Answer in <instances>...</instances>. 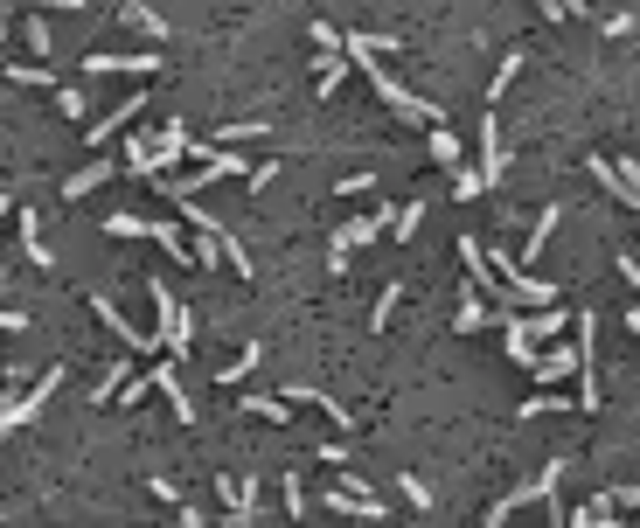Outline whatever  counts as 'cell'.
Segmentation results:
<instances>
[{
	"mask_svg": "<svg viewBox=\"0 0 640 528\" xmlns=\"http://www.w3.org/2000/svg\"><path fill=\"white\" fill-rule=\"evenodd\" d=\"M425 153H432V167H446V174L467 167V146L453 139V126H432V146H425Z\"/></svg>",
	"mask_w": 640,
	"mask_h": 528,
	"instance_id": "cell-12",
	"label": "cell"
},
{
	"mask_svg": "<svg viewBox=\"0 0 640 528\" xmlns=\"http://www.w3.org/2000/svg\"><path fill=\"white\" fill-rule=\"evenodd\" d=\"M28 327V313H14V306H0V334H21Z\"/></svg>",
	"mask_w": 640,
	"mask_h": 528,
	"instance_id": "cell-34",
	"label": "cell"
},
{
	"mask_svg": "<svg viewBox=\"0 0 640 528\" xmlns=\"http://www.w3.org/2000/svg\"><path fill=\"white\" fill-rule=\"evenodd\" d=\"M480 188H487V181H480V167H460V174H453V195H460V202H474Z\"/></svg>",
	"mask_w": 640,
	"mask_h": 528,
	"instance_id": "cell-27",
	"label": "cell"
},
{
	"mask_svg": "<svg viewBox=\"0 0 640 528\" xmlns=\"http://www.w3.org/2000/svg\"><path fill=\"white\" fill-rule=\"evenodd\" d=\"M244 410H251V417H265V424H286V417H293V403H286V396H244Z\"/></svg>",
	"mask_w": 640,
	"mask_h": 528,
	"instance_id": "cell-21",
	"label": "cell"
},
{
	"mask_svg": "<svg viewBox=\"0 0 640 528\" xmlns=\"http://www.w3.org/2000/svg\"><path fill=\"white\" fill-rule=\"evenodd\" d=\"M21 251H28V264L56 271V258H49V244H42V230H35V209H21Z\"/></svg>",
	"mask_w": 640,
	"mask_h": 528,
	"instance_id": "cell-17",
	"label": "cell"
},
{
	"mask_svg": "<svg viewBox=\"0 0 640 528\" xmlns=\"http://www.w3.org/2000/svg\"><path fill=\"white\" fill-rule=\"evenodd\" d=\"M0 292H7V271H0Z\"/></svg>",
	"mask_w": 640,
	"mask_h": 528,
	"instance_id": "cell-42",
	"label": "cell"
},
{
	"mask_svg": "<svg viewBox=\"0 0 640 528\" xmlns=\"http://www.w3.org/2000/svg\"><path fill=\"white\" fill-rule=\"evenodd\" d=\"M119 21H126V28H140V35H154V42H167V21H160L147 0H126V7H119Z\"/></svg>",
	"mask_w": 640,
	"mask_h": 528,
	"instance_id": "cell-16",
	"label": "cell"
},
{
	"mask_svg": "<svg viewBox=\"0 0 640 528\" xmlns=\"http://www.w3.org/2000/svg\"><path fill=\"white\" fill-rule=\"evenodd\" d=\"M286 403H320V410L334 417V431H355V417H348V410H341L327 390H314V383H286Z\"/></svg>",
	"mask_w": 640,
	"mask_h": 528,
	"instance_id": "cell-11",
	"label": "cell"
},
{
	"mask_svg": "<svg viewBox=\"0 0 640 528\" xmlns=\"http://www.w3.org/2000/svg\"><path fill=\"white\" fill-rule=\"evenodd\" d=\"M147 494H154V501H167V508H181V487H174V480H147Z\"/></svg>",
	"mask_w": 640,
	"mask_h": 528,
	"instance_id": "cell-32",
	"label": "cell"
},
{
	"mask_svg": "<svg viewBox=\"0 0 640 528\" xmlns=\"http://www.w3.org/2000/svg\"><path fill=\"white\" fill-rule=\"evenodd\" d=\"M286 515H293V522H300V515H307V487H300V473H293V480H286Z\"/></svg>",
	"mask_w": 640,
	"mask_h": 528,
	"instance_id": "cell-29",
	"label": "cell"
},
{
	"mask_svg": "<svg viewBox=\"0 0 640 528\" xmlns=\"http://www.w3.org/2000/svg\"><path fill=\"white\" fill-rule=\"evenodd\" d=\"M181 528H202V515H195V508H181Z\"/></svg>",
	"mask_w": 640,
	"mask_h": 528,
	"instance_id": "cell-38",
	"label": "cell"
},
{
	"mask_svg": "<svg viewBox=\"0 0 640 528\" xmlns=\"http://www.w3.org/2000/svg\"><path fill=\"white\" fill-rule=\"evenodd\" d=\"M258 355H265V348H258V341H244V355H237V362H223V369H216V383H223V390H237V383L258 369Z\"/></svg>",
	"mask_w": 640,
	"mask_h": 528,
	"instance_id": "cell-18",
	"label": "cell"
},
{
	"mask_svg": "<svg viewBox=\"0 0 640 528\" xmlns=\"http://www.w3.org/2000/svg\"><path fill=\"white\" fill-rule=\"evenodd\" d=\"M7 209H14V202H7V195H0V223H7Z\"/></svg>",
	"mask_w": 640,
	"mask_h": 528,
	"instance_id": "cell-41",
	"label": "cell"
},
{
	"mask_svg": "<svg viewBox=\"0 0 640 528\" xmlns=\"http://www.w3.org/2000/svg\"><path fill=\"white\" fill-rule=\"evenodd\" d=\"M508 174V153H501V119L487 112L480 119V181H501Z\"/></svg>",
	"mask_w": 640,
	"mask_h": 528,
	"instance_id": "cell-7",
	"label": "cell"
},
{
	"mask_svg": "<svg viewBox=\"0 0 640 528\" xmlns=\"http://www.w3.org/2000/svg\"><path fill=\"white\" fill-rule=\"evenodd\" d=\"M56 383H63V369H42L28 396H21V390H7V403H0V438H14L21 424H35V417H42V403L56 396Z\"/></svg>",
	"mask_w": 640,
	"mask_h": 528,
	"instance_id": "cell-1",
	"label": "cell"
},
{
	"mask_svg": "<svg viewBox=\"0 0 640 528\" xmlns=\"http://www.w3.org/2000/svg\"><path fill=\"white\" fill-rule=\"evenodd\" d=\"M56 112H63V119H84V112H91V98H84L77 84H63V91H56Z\"/></svg>",
	"mask_w": 640,
	"mask_h": 528,
	"instance_id": "cell-24",
	"label": "cell"
},
{
	"mask_svg": "<svg viewBox=\"0 0 640 528\" xmlns=\"http://www.w3.org/2000/svg\"><path fill=\"white\" fill-rule=\"evenodd\" d=\"M154 313H160V348H167V355L181 362V355L195 348V327H188V306H181V299H174V292H167L160 278H154Z\"/></svg>",
	"mask_w": 640,
	"mask_h": 528,
	"instance_id": "cell-2",
	"label": "cell"
},
{
	"mask_svg": "<svg viewBox=\"0 0 640 528\" xmlns=\"http://www.w3.org/2000/svg\"><path fill=\"white\" fill-rule=\"evenodd\" d=\"M397 487H404V501H411V508H432V487H425V480H411V473H404Z\"/></svg>",
	"mask_w": 640,
	"mask_h": 528,
	"instance_id": "cell-30",
	"label": "cell"
},
{
	"mask_svg": "<svg viewBox=\"0 0 640 528\" xmlns=\"http://www.w3.org/2000/svg\"><path fill=\"white\" fill-rule=\"evenodd\" d=\"M84 70H91V77H154L160 56H154V49H140V56H112V49H98V56H84Z\"/></svg>",
	"mask_w": 640,
	"mask_h": 528,
	"instance_id": "cell-4",
	"label": "cell"
},
{
	"mask_svg": "<svg viewBox=\"0 0 640 528\" xmlns=\"http://www.w3.org/2000/svg\"><path fill=\"white\" fill-rule=\"evenodd\" d=\"M571 320H578V313H564V306H529V313H515V327H522L529 341H557Z\"/></svg>",
	"mask_w": 640,
	"mask_h": 528,
	"instance_id": "cell-6",
	"label": "cell"
},
{
	"mask_svg": "<svg viewBox=\"0 0 640 528\" xmlns=\"http://www.w3.org/2000/svg\"><path fill=\"white\" fill-rule=\"evenodd\" d=\"M397 299H404V285H383V292H376V313H369V327H390V313H397Z\"/></svg>",
	"mask_w": 640,
	"mask_h": 528,
	"instance_id": "cell-25",
	"label": "cell"
},
{
	"mask_svg": "<svg viewBox=\"0 0 640 528\" xmlns=\"http://www.w3.org/2000/svg\"><path fill=\"white\" fill-rule=\"evenodd\" d=\"M140 105H147V98H119V105H112V112H105L98 126L84 132V139H91V146H105V139H112L119 126H133V119H140Z\"/></svg>",
	"mask_w": 640,
	"mask_h": 528,
	"instance_id": "cell-13",
	"label": "cell"
},
{
	"mask_svg": "<svg viewBox=\"0 0 640 528\" xmlns=\"http://www.w3.org/2000/svg\"><path fill=\"white\" fill-rule=\"evenodd\" d=\"M620 278H627V285L640 292V258H627V251H620Z\"/></svg>",
	"mask_w": 640,
	"mask_h": 528,
	"instance_id": "cell-35",
	"label": "cell"
},
{
	"mask_svg": "<svg viewBox=\"0 0 640 528\" xmlns=\"http://www.w3.org/2000/svg\"><path fill=\"white\" fill-rule=\"evenodd\" d=\"M21 7H84V0H21Z\"/></svg>",
	"mask_w": 640,
	"mask_h": 528,
	"instance_id": "cell-37",
	"label": "cell"
},
{
	"mask_svg": "<svg viewBox=\"0 0 640 528\" xmlns=\"http://www.w3.org/2000/svg\"><path fill=\"white\" fill-rule=\"evenodd\" d=\"M21 42H28L35 56H56V35H49V21H42V14H28V21H21Z\"/></svg>",
	"mask_w": 640,
	"mask_h": 528,
	"instance_id": "cell-20",
	"label": "cell"
},
{
	"mask_svg": "<svg viewBox=\"0 0 640 528\" xmlns=\"http://www.w3.org/2000/svg\"><path fill=\"white\" fill-rule=\"evenodd\" d=\"M536 7H543L550 21H557V14H585V0H536Z\"/></svg>",
	"mask_w": 640,
	"mask_h": 528,
	"instance_id": "cell-33",
	"label": "cell"
},
{
	"mask_svg": "<svg viewBox=\"0 0 640 528\" xmlns=\"http://www.w3.org/2000/svg\"><path fill=\"white\" fill-rule=\"evenodd\" d=\"M627 334H640V306H634V313H627Z\"/></svg>",
	"mask_w": 640,
	"mask_h": 528,
	"instance_id": "cell-39",
	"label": "cell"
},
{
	"mask_svg": "<svg viewBox=\"0 0 640 528\" xmlns=\"http://www.w3.org/2000/svg\"><path fill=\"white\" fill-rule=\"evenodd\" d=\"M0 42H7V0H0Z\"/></svg>",
	"mask_w": 640,
	"mask_h": 528,
	"instance_id": "cell-40",
	"label": "cell"
},
{
	"mask_svg": "<svg viewBox=\"0 0 640 528\" xmlns=\"http://www.w3.org/2000/svg\"><path fill=\"white\" fill-rule=\"evenodd\" d=\"M126 383H133V362H112V369L98 376V390H91V396H98V403H112V396L126 390Z\"/></svg>",
	"mask_w": 640,
	"mask_h": 528,
	"instance_id": "cell-22",
	"label": "cell"
},
{
	"mask_svg": "<svg viewBox=\"0 0 640 528\" xmlns=\"http://www.w3.org/2000/svg\"><path fill=\"white\" fill-rule=\"evenodd\" d=\"M91 313H98V320H105V327H112V334H119V341L133 348V355H147V348L160 341V334H140V327H133V320H126V313H119V306H112L105 292H91Z\"/></svg>",
	"mask_w": 640,
	"mask_h": 528,
	"instance_id": "cell-5",
	"label": "cell"
},
{
	"mask_svg": "<svg viewBox=\"0 0 640 528\" xmlns=\"http://www.w3.org/2000/svg\"><path fill=\"white\" fill-rule=\"evenodd\" d=\"M564 528H599V508H578V515H571Z\"/></svg>",
	"mask_w": 640,
	"mask_h": 528,
	"instance_id": "cell-36",
	"label": "cell"
},
{
	"mask_svg": "<svg viewBox=\"0 0 640 528\" xmlns=\"http://www.w3.org/2000/svg\"><path fill=\"white\" fill-rule=\"evenodd\" d=\"M112 174H119V160H91V167H77V174L63 181V202H84V195H91V188H105Z\"/></svg>",
	"mask_w": 640,
	"mask_h": 528,
	"instance_id": "cell-8",
	"label": "cell"
},
{
	"mask_svg": "<svg viewBox=\"0 0 640 528\" xmlns=\"http://www.w3.org/2000/svg\"><path fill=\"white\" fill-rule=\"evenodd\" d=\"M105 237H154L147 216H105Z\"/></svg>",
	"mask_w": 640,
	"mask_h": 528,
	"instance_id": "cell-23",
	"label": "cell"
},
{
	"mask_svg": "<svg viewBox=\"0 0 640 528\" xmlns=\"http://www.w3.org/2000/svg\"><path fill=\"white\" fill-rule=\"evenodd\" d=\"M550 410H564V396L543 390V396H529V403H522V417H550Z\"/></svg>",
	"mask_w": 640,
	"mask_h": 528,
	"instance_id": "cell-31",
	"label": "cell"
},
{
	"mask_svg": "<svg viewBox=\"0 0 640 528\" xmlns=\"http://www.w3.org/2000/svg\"><path fill=\"white\" fill-rule=\"evenodd\" d=\"M515 70H522V49H515V56H508V63H501V70H494V84H487V98H501V91H508V84H515Z\"/></svg>",
	"mask_w": 640,
	"mask_h": 528,
	"instance_id": "cell-28",
	"label": "cell"
},
{
	"mask_svg": "<svg viewBox=\"0 0 640 528\" xmlns=\"http://www.w3.org/2000/svg\"><path fill=\"white\" fill-rule=\"evenodd\" d=\"M418 223H425V202H404V209H397V223H390V230H397V237H418Z\"/></svg>",
	"mask_w": 640,
	"mask_h": 528,
	"instance_id": "cell-26",
	"label": "cell"
},
{
	"mask_svg": "<svg viewBox=\"0 0 640 528\" xmlns=\"http://www.w3.org/2000/svg\"><path fill=\"white\" fill-rule=\"evenodd\" d=\"M557 216H564V209H557V202H550V209H543V216H536V230H529V244H522V258H515V264H536V258H543V244H550V237H557Z\"/></svg>",
	"mask_w": 640,
	"mask_h": 528,
	"instance_id": "cell-15",
	"label": "cell"
},
{
	"mask_svg": "<svg viewBox=\"0 0 640 528\" xmlns=\"http://www.w3.org/2000/svg\"><path fill=\"white\" fill-rule=\"evenodd\" d=\"M557 480H564V459H550V466H543V473H536L529 487H515V494H501V501L487 508V528H501V522H508V515H515V508H522V501H550V494H557Z\"/></svg>",
	"mask_w": 640,
	"mask_h": 528,
	"instance_id": "cell-3",
	"label": "cell"
},
{
	"mask_svg": "<svg viewBox=\"0 0 640 528\" xmlns=\"http://www.w3.org/2000/svg\"><path fill=\"white\" fill-rule=\"evenodd\" d=\"M494 320H501V313H487V299L467 292V299H460V313H453V334H480V327H494Z\"/></svg>",
	"mask_w": 640,
	"mask_h": 528,
	"instance_id": "cell-14",
	"label": "cell"
},
{
	"mask_svg": "<svg viewBox=\"0 0 640 528\" xmlns=\"http://www.w3.org/2000/svg\"><path fill=\"white\" fill-rule=\"evenodd\" d=\"M634 153H640V146H634Z\"/></svg>",
	"mask_w": 640,
	"mask_h": 528,
	"instance_id": "cell-43",
	"label": "cell"
},
{
	"mask_svg": "<svg viewBox=\"0 0 640 528\" xmlns=\"http://www.w3.org/2000/svg\"><path fill=\"white\" fill-rule=\"evenodd\" d=\"M154 244H160V251H167V264H195V251L181 244V230H174L167 216H160V223H154Z\"/></svg>",
	"mask_w": 640,
	"mask_h": 528,
	"instance_id": "cell-19",
	"label": "cell"
},
{
	"mask_svg": "<svg viewBox=\"0 0 640 528\" xmlns=\"http://www.w3.org/2000/svg\"><path fill=\"white\" fill-rule=\"evenodd\" d=\"M216 494H223L230 522H251V508H258V480H216Z\"/></svg>",
	"mask_w": 640,
	"mask_h": 528,
	"instance_id": "cell-10",
	"label": "cell"
},
{
	"mask_svg": "<svg viewBox=\"0 0 640 528\" xmlns=\"http://www.w3.org/2000/svg\"><path fill=\"white\" fill-rule=\"evenodd\" d=\"M154 376V390L167 396V410L181 417V424H195V403H188V390H181V376H174V362H160V369H147Z\"/></svg>",
	"mask_w": 640,
	"mask_h": 528,
	"instance_id": "cell-9",
	"label": "cell"
}]
</instances>
